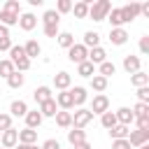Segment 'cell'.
Instances as JSON below:
<instances>
[{
  "label": "cell",
  "mask_w": 149,
  "mask_h": 149,
  "mask_svg": "<svg viewBox=\"0 0 149 149\" xmlns=\"http://www.w3.org/2000/svg\"><path fill=\"white\" fill-rule=\"evenodd\" d=\"M68 58L79 65V63H84V61L88 58V49H86L84 44H72V47L68 49Z\"/></svg>",
  "instance_id": "cell-5"
},
{
  "label": "cell",
  "mask_w": 149,
  "mask_h": 149,
  "mask_svg": "<svg viewBox=\"0 0 149 149\" xmlns=\"http://www.w3.org/2000/svg\"><path fill=\"white\" fill-rule=\"evenodd\" d=\"M56 40H58V44H61L63 49H70V47L74 44V35H72V33H58Z\"/></svg>",
  "instance_id": "cell-34"
},
{
  "label": "cell",
  "mask_w": 149,
  "mask_h": 149,
  "mask_svg": "<svg viewBox=\"0 0 149 149\" xmlns=\"http://www.w3.org/2000/svg\"><path fill=\"white\" fill-rule=\"evenodd\" d=\"M91 114L95 116V114H105V112H109V98L105 95V93H95L93 95V100H91Z\"/></svg>",
  "instance_id": "cell-3"
},
{
  "label": "cell",
  "mask_w": 149,
  "mask_h": 149,
  "mask_svg": "<svg viewBox=\"0 0 149 149\" xmlns=\"http://www.w3.org/2000/svg\"><path fill=\"white\" fill-rule=\"evenodd\" d=\"M26 119V128H33V130H37L40 126H42V114H40V109H28V114L23 116Z\"/></svg>",
  "instance_id": "cell-12"
},
{
  "label": "cell",
  "mask_w": 149,
  "mask_h": 149,
  "mask_svg": "<svg viewBox=\"0 0 149 149\" xmlns=\"http://www.w3.org/2000/svg\"><path fill=\"white\" fill-rule=\"evenodd\" d=\"M114 116H116V123L128 126V128H130V123L135 121V114H133V109H130V107H119V109L114 112Z\"/></svg>",
  "instance_id": "cell-8"
},
{
  "label": "cell",
  "mask_w": 149,
  "mask_h": 149,
  "mask_svg": "<svg viewBox=\"0 0 149 149\" xmlns=\"http://www.w3.org/2000/svg\"><path fill=\"white\" fill-rule=\"evenodd\" d=\"M109 42L116 44V47H121V44L128 42V33L123 28H109Z\"/></svg>",
  "instance_id": "cell-15"
},
{
  "label": "cell",
  "mask_w": 149,
  "mask_h": 149,
  "mask_svg": "<svg viewBox=\"0 0 149 149\" xmlns=\"http://www.w3.org/2000/svg\"><path fill=\"white\" fill-rule=\"evenodd\" d=\"M58 21H61V16L56 14V9H47L44 16H42V23H44V26H54V23H58Z\"/></svg>",
  "instance_id": "cell-37"
},
{
  "label": "cell",
  "mask_w": 149,
  "mask_h": 149,
  "mask_svg": "<svg viewBox=\"0 0 149 149\" xmlns=\"http://www.w3.org/2000/svg\"><path fill=\"white\" fill-rule=\"evenodd\" d=\"M23 51H26V58L33 61V58H37V56L42 54V47H40L37 40H28V42L23 44Z\"/></svg>",
  "instance_id": "cell-16"
},
{
  "label": "cell",
  "mask_w": 149,
  "mask_h": 149,
  "mask_svg": "<svg viewBox=\"0 0 149 149\" xmlns=\"http://www.w3.org/2000/svg\"><path fill=\"white\" fill-rule=\"evenodd\" d=\"M112 149H133L128 140H112Z\"/></svg>",
  "instance_id": "cell-48"
},
{
  "label": "cell",
  "mask_w": 149,
  "mask_h": 149,
  "mask_svg": "<svg viewBox=\"0 0 149 149\" xmlns=\"http://www.w3.org/2000/svg\"><path fill=\"white\" fill-rule=\"evenodd\" d=\"M68 12H72V2L70 0H58L56 2V14L61 16V14H68Z\"/></svg>",
  "instance_id": "cell-40"
},
{
  "label": "cell",
  "mask_w": 149,
  "mask_h": 149,
  "mask_svg": "<svg viewBox=\"0 0 149 149\" xmlns=\"http://www.w3.org/2000/svg\"><path fill=\"white\" fill-rule=\"evenodd\" d=\"M12 65H14V70H16V72H21V74H23L26 70H30V61H28L26 56H23V58H19V61H14Z\"/></svg>",
  "instance_id": "cell-41"
},
{
  "label": "cell",
  "mask_w": 149,
  "mask_h": 149,
  "mask_svg": "<svg viewBox=\"0 0 149 149\" xmlns=\"http://www.w3.org/2000/svg\"><path fill=\"white\" fill-rule=\"evenodd\" d=\"M91 88H93L95 93H102V91L107 88V79L100 77V74H93V77H91Z\"/></svg>",
  "instance_id": "cell-33"
},
{
  "label": "cell",
  "mask_w": 149,
  "mask_h": 149,
  "mask_svg": "<svg viewBox=\"0 0 149 149\" xmlns=\"http://www.w3.org/2000/svg\"><path fill=\"white\" fill-rule=\"evenodd\" d=\"M35 142H37V130H33V128L19 130V144H35Z\"/></svg>",
  "instance_id": "cell-21"
},
{
  "label": "cell",
  "mask_w": 149,
  "mask_h": 149,
  "mask_svg": "<svg viewBox=\"0 0 149 149\" xmlns=\"http://www.w3.org/2000/svg\"><path fill=\"white\" fill-rule=\"evenodd\" d=\"M137 102L149 105V86H140L137 88Z\"/></svg>",
  "instance_id": "cell-43"
},
{
  "label": "cell",
  "mask_w": 149,
  "mask_h": 149,
  "mask_svg": "<svg viewBox=\"0 0 149 149\" xmlns=\"http://www.w3.org/2000/svg\"><path fill=\"white\" fill-rule=\"evenodd\" d=\"M0 149H2V147H0Z\"/></svg>",
  "instance_id": "cell-57"
},
{
  "label": "cell",
  "mask_w": 149,
  "mask_h": 149,
  "mask_svg": "<svg viewBox=\"0 0 149 149\" xmlns=\"http://www.w3.org/2000/svg\"><path fill=\"white\" fill-rule=\"evenodd\" d=\"M12 72H14L12 61H9V58H0V77H2V79H7Z\"/></svg>",
  "instance_id": "cell-36"
},
{
  "label": "cell",
  "mask_w": 149,
  "mask_h": 149,
  "mask_svg": "<svg viewBox=\"0 0 149 149\" xmlns=\"http://www.w3.org/2000/svg\"><path fill=\"white\" fill-rule=\"evenodd\" d=\"M126 140H128V144H130V147H135V149H137V147H142V144H147V142H149V128H135V130H130V133H128V137H126Z\"/></svg>",
  "instance_id": "cell-4"
},
{
  "label": "cell",
  "mask_w": 149,
  "mask_h": 149,
  "mask_svg": "<svg viewBox=\"0 0 149 149\" xmlns=\"http://www.w3.org/2000/svg\"><path fill=\"white\" fill-rule=\"evenodd\" d=\"M130 84L135 86V88H140V86H149V74L147 72H135V74H130Z\"/></svg>",
  "instance_id": "cell-30"
},
{
  "label": "cell",
  "mask_w": 149,
  "mask_h": 149,
  "mask_svg": "<svg viewBox=\"0 0 149 149\" xmlns=\"http://www.w3.org/2000/svg\"><path fill=\"white\" fill-rule=\"evenodd\" d=\"M133 123H137V128H149V114H144V116H135Z\"/></svg>",
  "instance_id": "cell-47"
},
{
  "label": "cell",
  "mask_w": 149,
  "mask_h": 149,
  "mask_svg": "<svg viewBox=\"0 0 149 149\" xmlns=\"http://www.w3.org/2000/svg\"><path fill=\"white\" fill-rule=\"evenodd\" d=\"M28 149H40V147H37V144H30V147H28Z\"/></svg>",
  "instance_id": "cell-55"
},
{
  "label": "cell",
  "mask_w": 149,
  "mask_h": 149,
  "mask_svg": "<svg viewBox=\"0 0 149 149\" xmlns=\"http://www.w3.org/2000/svg\"><path fill=\"white\" fill-rule=\"evenodd\" d=\"M0 37H9V28H5V26H0Z\"/></svg>",
  "instance_id": "cell-53"
},
{
  "label": "cell",
  "mask_w": 149,
  "mask_h": 149,
  "mask_svg": "<svg viewBox=\"0 0 149 149\" xmlns=\"http://www.w3.org/2000/svg\"><path fill=\"white\" fill-rule=\"evenodd\" d=\"M33 98H35V102H37V105H42V102L51 100V98H54V93H51V88H49V86H37V88L33 91Z\"/></svg>",
  "instance_id": "cell-19"
},
{
  "label": "cell",
  "mask_w": 149,
  "mask_h": 149,
  "mask_svg": "<svg viewBox=\"0 0 149 149\" xmlns=\"http://www.w3.org/2000/svg\"><path fill=\"white\" fill-rule=\"evenodd\" d=\"M91 121H93V114H91V109H86V107H79V109L72 114V128L84 130Z\"/></svg>",
  "instance_id": "cell-2"
},
{
  "label": "cell",
  "mask_w": 149,
  "mask_h": 149,
  "mask_svg": "<svg viewBox=\"0 0 149 149\" xmlns=\"http://www.w3.org/2000/svg\"><path fill=\"white\" fill-rule=\"evenodd\" d=\"M23 84H26V77H23L21 72H16V70L7 77V86H9V88H21Z\"/></svg>",
  "instance_id": "cell-31"
},
{
  "label": "cell",
  "mask_w": 149,
  "mask_h": 149,
  "mask_svg": "<svg viewBox=\"0 0 149 149\" xmlns=\"http://www.w3.org/2000/svg\"><path fill=\"white\" fill-rule=\"evenodd\" d=\"M23 56H26L23 47H21V44H12V49H9V61L14 63V61H19V58H23Z\"/></svg>",
  "instance_id": "cell-39"
},
{
  "label": "cell",
  "mask_w": 149,
  "mask_h": 149,
  "mask_svg": "<svg viewBox=\"0 0 149 149\" xmlns=\"http://www.w3.org/2000/svg\"><path fill=\"white\" fill-rule=\"evenodd\" d=\"M9 128H12V116L5 114V112H0V133H5Z\"/></svg>",
  "instance_id": "cell-42"
},
{
  "label": "cell",
  "mask_w": 149,
  "mask_h": 149,
  "mask_svg": "<svg viewBox=\"0 0 149 149\" xmlns=\"http://www.w3.org/2000/svg\"><path fill=\"white\" fill-rule=\"evenodd\" d=\"M128 133H130V128L128 126H121V123H116L114 128H109V137L112 140H126Z\"/></svg>",
  "instance_id": "cell-26"
},
{
  "label": "cell",
  "mask_w": 149,
  "mask_h": 149,
  "mask_svg": "<svg viewBox=\"0 0 149 149\" xmlns=\"http://www.w3.org/2000/svg\"><path fill=\"white\" fill-rule=\"evenodd\" d=\"M77 74H79V77H88V79H91V77L95 74V65H93V63H88V61H84V63H79V65H77Z\"/></svg>",
  "instance_id": "cell-28"
},
{
  "label": "cell",
  "mask_w": 149,
  "mask_h": 149,
  "mask_svg": "<svg viewBox=\"0 0 149 149\" xmlns=\"http://www.w3.org/2000/svg\"><path fill=\"white\" fill-rule=\"evenodd\" d=\"M70 84H72V74H70V72L61 70V72H56V74H54V86H56L58 91H68V88H70Z\"/></svg>",
  "instance_id": "cell-7"
},
{
  "label": "cell",
  "mask_w": 149,
  "mask_h": 149,
  "mask_svg": "<svg viewBox=\"0 0 149 149\" xmlns=\"http://www.w3.org/2000/svg\"><path fill=\"white\" fill-rule=\"evenodd\" d=\"M72 149H93V147H91V144H88V140H86V142H81V144H74Z\"/></svg>",
  "instance_id": "cell-51"
},
{
  "label": "cell",
  "mask_w": 149,
  "mask_h": 149,
  "mask_svg": "<svg viewBox=\"0 0 149 149\" xmlns=\"http://www.w3.org/2000/svg\"><path fill=\"white\" fill-rule=\"evenodd\" d=\"M2 9L9 12V14H16V16H19V14H21V2H19V0H7Z\"/></svg>",
  "instance_id": "cell-38"
},
{
  "label": "cell",
  "mask_w": 149,
  "mask_h": 149,
  "mask_svg": "<svg viewBox=\"0 0 149 149\" xmlns=\"http://www.w3.org/2000/svg\"><path fill=\"white\" fill-rule=\"evenodd\" d=\"M16 144H19V130L9 128V130L0 133V147L2 149H14Z\"/></svg>",
  "instance_id": "cell-6"
},
{
  "label": "cell",
  "mask_w": 149,
  "mask_h": 149,
  "mask_svg": "<svg viewBox=\"0 0 149 149\" xmlns=\"http://www.w3.org/2000/svg\"><path fill=\"white\" fill-rule=\"evenodd\" d=\"M140 68H142V61H140V56H133V54L123 56V70H126L128 74H135V72H140Z\"/></svg>",
  "instance_id": "cell-9"
},
{
  "label": "cell",
  "mask_w": 149,
  "mask_h": 149,
  "mask_svg": "<svg viewBox=\"0 0 149 149\" xmlns=\"http://www.w3.org/2000/svg\"><path fill=\"white\" fill-rule=\"evenodd\" d=\"M58 23H54V26H44V35L47 37H58Z\"/></svg>",
  "instance_id": "cell-46"
},
{
  "label": "cell",
  "mask_w": 149,
  "mask_h": 149,
  "mask_svg": "<svg viewBox=\"0 0 149 149\" xmlns=\"http://www.w3.org/2000/svg\"><path fill=\"white\" fill-rule=\"evenodd\" d=\"M40 149H61V142L58 140H54V137H49V140H44L42 142V147Z\"/></svg>",
  "instance_id": "cell-45"
},
{
  "label": "cell",
  "mask_w": 149,
  "mask_h": 149,
  "mask_svg": "<svg viewBox=\"0 0 149 149\" xmlns=\"http://www.w3.org/2000/svg\"><path fill=\"white\" fill-rule=\"evenodd\" d=\"M68 91H70L72 102H74L77 107H81V105L88 100V93H86V88H84V86H74V88H68Z\"/></svg>",
  "instance_id": "cell-17"
},
{
  "label": "cell",
  "mask_w": 149,
  "mask_h": 149,
  "mask_svg": "<svg viewBox=\"0 0 149 149\" xmlns=\"http://www.w3.org/2000/svg\"><path fill=\"white\" fill-rule=\"evenodd\" d=\"M114 72H116V65H114L112 61H105V63H100V65H98V74H100V77H105V79H109Z\"/></svg>",
  "instance_id": "cell-29"
},
{
  "label": "cell",
  "mask_w": 149,
  "mask_h": 149,
  "mask_svg": "<svg viewBox=\"0 0 149 149\" xmlns=\"http://www.w3.org/2000/svg\"><path fill=\"white\" fill-rule=\"evenodd\" d=\"M88 5H91V0L74 2V5H72V12H74V16H77V19H86V16H88Z\"/></svg>",
  "instance_id": "cell-25"
},
{
  "label": "cell",
  "mask_w": 149,
  "mask_h": 149,
  "mask_svg": "<svg viewBox=\"0 0 149 149\" xmlns=\"http://www.w3.org/2000/svg\"><path fill=\"white\" fill-rule=\"evenodd\" d=\"M121 14H123V21L130 23L133 19L140 16V2H128V5H123V7H121Z\"/></svg>",
  "instance_id": "cell-10"
},
{
  "label": "cell",
  "mask_w": 149,
  "mask_h": 149,
  "mask_svg": "<svg viewBox=\"0 0 149 149\" xmlns=\"http://www.w3.org/2000/svg\"><path fill=\"white\" fill-rule=\"evenodd\" d=\"M140 51H142V54H149V35L140 37Z\"/></svg>",
  "instance_id": "cell-49"
},
{
  "label": "cell",
  "mask_w": 149,
  "mask_h": 149,
  "mask_svg": "<svg viewBox=\"0 0 149 149\" xmlns=\"http://www.w3.org/2000/svg\"><path fill=\"white\" fill-rule=\"evenodd\" d=\"M68 142L74 147V144H81V142H86V133L84 130H79V128H72V130H68Z\"/></svg>",
  "instance_id": "cell-27"
},
{
  "label": "cell",
  "mask_w": 149,
  "mask_h": 149,
  "mask_svg": "<svg viewBox=\"0 0 149 149\" xmlns=\"http://www.w3.org/2000/svg\"><path fill=\"white\" fill-rule=\"evenodd\" d=\"M137 149H149V144H142V147H137Z\"/></svg>",
  "instance_id": "cell-56"
},
{
  "label": "cell",
  "mask_w": 149,
  "mask_h": 149,
  "mask_svg": "<svg viewBox=\"0 0 149 149\" xmlns=\"http://www.w3.org/2000/svg\"><path fill=\"white\" fill-rule=\"evenodd\" d=\"M56 112H58V105H56L54 98L40 105V114H42V119H44V116H56Z\"/></svg>",
  "instance_id": "cell-24"
},
{
  "label": "cell",
  "mask_w": 149,
  "mask_h": 149,
  "mask_svg": "<svg viewBox=\"0 0 149 149\" xmlns=\"http://www.w3.org/2000/svg\"><path fill=\"white\" fill-rule=\"evenodd\" d=\"M28 147H30V144H16L14 149H28Z\"/></svg>",
  "instance_id": "cell-54"
},
{
  "label": "cell",
  "mask_w": 149,
  "mask_h": 149,
  "mask_svg": "<svg viewBox=\"0 0 149 149\" xmlns=\"http://www.w3.org/2000/svg\"><path fill=\"white\" fill-rule=\"evenodd\" d=\"M86 49H93V47H100V33L95 30H86L84 33V42H81Z\"/></svg>",
  "instance_id": "cell-22"
},
{
  "label": "cell",
  "mask_w": 149,
  "mask_h": 149,
  "mask_svg": "<svg viewBox=\"0 0 149 149\" xmlns=\"http://www.w3.org/2000/svg\"><path fill=\"white\" fill-rule=\"evenodd\" d=\"M26 114H28L26 100H12V105H9V116H26Z\"/></svg>",
  "instance_id": "cell-20"
},
{
  "label": "cell",
  "mask_w": 149,
  "mask_h": 149,
  "mask_svg": "<svg viewBox=\"0 0 149 149\" xmlns=\"http://www.w3.org/2000/svg\"><path fill=\"white\" fill-rule=\"evenodd\" d=\"M86 61L93 63V65H100V63L107 61V51H105L102 47H93V49H88V58H86Z\"/></svg>",
  "instance_id": "cell-13"
},
{
  "label": "cell",
  "mask_w": 149,
  "mask_h": 149,
  "mask_svg": "<svg viewBox=\"0 0 149 149\" xmlns=\"http://www.w3.org/2000/svg\"><path fill=\"white\" fill-rule=\"evenodd\" d=\"M19 26H21V30H26V33H30L35 26H37V16L33 14V12H26V14H19Z\"/></svg>",
  "instance_id": "cell-11"
},
{
  "label": "cell",
  "mask_w": 149,
  "mask_h": 149,
  "mask_svg": "<svg viewBox=\"0 0 149 149\" xmlns=\"http://www.w3.org/2000/svg\"><path fill=\"white\" fill-rule=\"evenodd\" d=\"M30 2V7H42L44 5V0H28Z\"/></svg>",
  "instance_id": "cell-52"
},
{
  "label": "cell",
  "mask_w": 149,
  "mask_h": 149,
  "mask_svg": "<svg viewBox=\"0 0 149 149\" xmlns=\"http://www.w3.org/2000/svg\"><path fill=\"white\" fill-rule=\"evenodd\" d=\"M12 49V40L9 37H0V54L2 51H9Z\"/></svg>",
  "instance_id": "cell-50"
},
{
  "label": "cell",
  "mask_w": 149,
  "mask_h": 149,
  "mask_svg": "<svg viewBox=\"0 0 149 149\" xmlns=\"http://www.w3.org/2000/svg\"><path fill=\"white\" fill-rule=\"evenodd\" d=\"M100 123H102V128H114L116 126V116H114V112H105V114H100Z\"/></svg>",
  "instance_id": "cell-35"
},
{
  "label": "cell",
  "mask_w": 149,
  "mask_h": 149,
  "mask_svg": "<svg viewBox=\"0 0 149 149\" xmlns=\"http://www.w3.org/2000/svg\"><path fill=\"white\" fill-rule=\"evenodd\" d=\"M16 23H19V16H16V14H9V12L0 9V26L9 28V26H16Z\"/></svg>",
  "instance_id": "cell-32"
},
{
  "label": "cell",
  "mask_w": 149,
  "mask_h": 149,
  "mask_svg": "<svg viewBox=\"0 0 149 149\" xmlns=\"http://www.w3.org/2000/svg\"><path fill=\"white\" fill-rule=\"evenodd\" d=\"M56 105L61 107V109H65V112H70L72 107H74V102H72V95H70V91H61V93H56Z\"/></svg>",
  "instance_id": "cell-14"
},
{
  "label": "cell",
  "mask_w": 149,
  "mask_h": 149,
  "mask_svg": "<svg viewBox=\"0 0 149 149\" xmlns=\"http://www.w3.org/2000/svg\"><path fill=\"white\" fill-rule=\"evenodd\" d=\"M109 9H112V2H109V0H95V2L88 5V19H93V21H105L107 14H109Z\"/></svg>",
  "instance_id": "cell-1"
},
{
  "label": "cell",
  "mask_w": 149,
  "mask_h": 149,
  "mask_svg": "<svg viewBox=\"0 0 149 149\" xmlns=\"http://www.w3.org/2000/svg\"><path fill=\"white\" fill-rule=\"evenodd\" d=\"M133 114H135V116H144V114H149V105H144V102H135Z\"/></svg>",
  "instance_id": "cell-44"
},
{
  "label": "cell",
  "mask_w": 149,
  "mask_h": 149,
  "mask_svg": "<svg viewBox=\"0 0 149 149\" xmlns=\"http://www.w3.org/2000/svg\"><path fill=\"white\" fill-rule=\"evenodd\" d=\"M107 21L112 23V28H123V14H121V7H112L109 14H107Z\"/></svg>",
  "instance_id": "cell-18"
},
{
  "label": "cell",
  "mask_w": 149,
  "mask_h": 149,
  "mask_svg": "<svg viewBox=\"0 0 149 149\" xmlns=\"http://www.w3.org/2000/svg\"><path fill=\"white\" fill-rule=\"evenodd\" d=\"M54 119H56V123H58L61 128H72V112H65V109H58Z\"/></svg>",
  "instance_id": "cell-23"
}]
</instances>
